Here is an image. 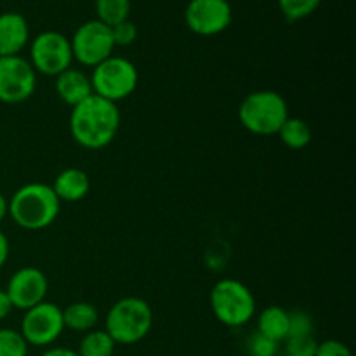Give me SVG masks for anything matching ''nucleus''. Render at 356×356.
I'll return each instance as SVG.
<instances>
[{
	"label": "nucleus",
	"mask_w": 356,
	"mask_h": 356,
	"mask_svg": "<svg viewBox=\"0 0 356 356\" xmlns=\"http://www.w3.org/2000/svg\"><path fill=\"white\" fill-rule=\"evenodd\" d=\"M118 129H120V110L117 104L96 94L72 108L70 132L73 141L82 148H106L117 138Z\"/></svg>",
	"instance_id": "obj_1"
},
{
	"label": "nucleus",
	"mask_w": 356,
	"mask_h": 356,
	"mask_svg": "<svg viewBox=\"0 0 356 356\" xmlns=\"http://www.w3.org/2000/svg\"><path fill=\"white\" fill-rule=\"evenodd\" d=\"M61 202L51 184L28 183L17 188L9 200V216L28 232L45 229L58 219Z\"/></svg>",
	"instance_id": "obj_2"
},
{
	"label": "nucleus",
	"mask_w": 356,
	"mask_h": 356,
	"mask_svg": "<svg viewBox=\"0 0 356 356\" xmlns=\"http://www.w3.org/2000/svg\"><path fill=\"white\" fill-rule=\"evenodd\" d=\"M289 118V104L277 90L263 89L247 94L238 106V120L245 131L256 136L278 134Z\"/></svg>",
	"instance_id": "obj_3"
},
{
	"label": "nucleus",
	"mask_w": 356,
	"mask_h": 356,
	"mask_svg": "<svg viewBox=\"0 0 356 356\" xmlns=\"http://www.w3.org/2000/svg\"><path fill=\"white\" fill-rule=\"evenodd\" d=\"M153 327L152 306L141 298L118 299L106 315L104 330L115 344L131 346L139 343L149 334Z\"/></svg>",
	"instance_id": "obj_4"
},
{
	"label": "nucleus",
	"mask_w": 356,
	"mask_h": 356,
	"mask_svg": "<svg viewBox=\"0 0 356 356\" xmlns=\"http://www.w3.org/2000/svg\"><path fill=\"white\" fill-rule=\"evenodd\" d=\"M211 309L222 325L243 327L256 315V298L252 291L240 280L225 278L219 280L211 291Z\"/></svg>",
	"instance_id": "obj_5"
},
{
	"label": "nucleus",
	"mask_w": 356,
	"mask_h": 356,
	"mask_svg": "<svg viewBox=\"0 0 356 356\" xmlns=\"http://www.w3.org/2000/svg\"><path fill=\"white\" fill-rule=\"evenodd\" d=\"M139 82V73L134 63L118 56H110L92 68L90 83L92 92L103 99L117 104L136 90Z\"/></svg>",
	"instance_id": "obj_6"
},
{
	"label": "nucleus",
	"mask_w": 356,
	"mask_h": 356,
	"mask_svg": "<svg viewBox=\"0 0 356 356\" xmlns=\"http://www.w3.org/2000/svg\"><path fill=\"white\" fill-rule=\"evenodd\" d=\"M30 65L37 73L58 76L72 68L73 52L70 38L59 31H42L30 44Z\"/></svg>",
	"instance_id": "obj_7"
},
{
	"label": "nucleus",
	"mask_w": 356,
	"mask_h": 356,
	"mask_svg": "<svg viewBox=\"0 0 356 356\" xmlns=\"http://www.w3.org/2000/svg\"><path fill=\"white\" fill-rule=\"evenodd\" d=\"M73 52V61H79L82 66L94 68L104 59L113 56L115 42L111 28L97 19L86 21L75 30L70 38Z\"/></svg>",
	"instance_id": "obj_8"
},
{
	"label": "nucleus",
	"mask_w": 356,
	"mask_h": 356,
	"mask_svg": "<svg viewBox=\"0 0 356 356\" xmlns=\"http://www.w3.org/2000/svg\"><path fill=\"white\" fill-rule=\"evenodd\" d=\"M19 332L28 343V346H52L65 332L63 309L49 301L26 309L23 320H21Z\"/></svg>",
	"instance_id": "obj_9"
},
{
	"label": "nucleus",
	"mask_w": 356,
	"mask_h": 356,
	"mask_svg": "<svg viewBox=\"0 0 356 356\" xmlns=\"http://www.w3.org/2000/svg\"><path fill=\"white\" fill-rule=\"evenodd\" d=\"M37 89V72L23 56L0 58V103L19 104Z\"/></svg>",
	"instance_id": "obj_10"
},
{
	"label": "nucleus",
	"mask_w": 356,
	"mask_h": 356,
	"mask_svg": "<svg viewBox=\"0 0 356 356\" xmlns=\"http://www.w3.org/2000/svg\"><path fill=\"white\" fill-rule=\"evenodd\" d=\"M186 26L200 37H214L228 30L233 10L228 0H190L184 9Z\"/></svg>",
	"instance_id": "obj_11"
},
{
	"label": "nucleus",
	"mask_w": 356,
	"mask_h": 356,
	"mask_svg": "<svg viewBox=\"0 0 356 356\" xmlns=\"http://www.w3.org/2000/svg\"><path fill=\"white\" fill-rule=\"evenodd\" d=\"M47 291V277L44 275V271L33 266L21 268L16 273H13L6 287L13 308L23 309V312L44 302Z\"/></svg>",
	"instance_id": "obj_12"
},
{
	"label": "nucleus",
	"mask_w": 356,
	"mask_h": 356,
	"mask_svg": "<svg viewBox=\"0 0 356 356\" xmlns=\"http://www.w3.org/2000/svg\"><path fill=\"white\" fill-rule=\"evenodd\" d=\"M30 42V26L23 14H0V58L3 56H21V51Z\"/></svg>",
	"instance_id": "obj_13"
},
{
	"label": "nucleus",
	"mask_w": 356,
	"mask_h": 356,
	"mask_svg": "<svg viewBox=\"0 0 356 356\" xmlns=\"http://www.w3.org/2000/svg\"><path fill=\"white\" fill-rule=\"evenodd\" d=\"M56 94L68 106H76L94 94L90 76L86 75L82 70H65L56 76Z\"/></svg>",
	"instance_id": "obj_14"
},
{
	"label": "nucleus",
	"mask_w": 356,
	"mask_h": 356,
	"mask_svg": "<svg viewBox=\"0 0 356 356\" xmlns=\"http://www.w3.org/2000/svg\"><path fill=\"white\" fill-rule=\"evenodd\" d=\"M51 186L59 202H80L89 195L90 179L86 170L68 167L56 176Z\"/></svg>",
	"instance_id": "obj_15"
},
{
	"label": "nucleus",
	"mask_w": 356,
	"mask_h": 356,
	"mask_svg": "<svg viewBox=\"0 0 356 356\" xmlns=\"http://www.w3.org/2000/svg\"><path fill=\"white\" fill-rule=\"evenodd\" d=\"M257 332L275 343H284L289 336V312L282 306H268L257 316Z\"/></svg>",
	"instance_id": "obj_16"
},
{
	"label": "nucleus",
	"mask_w": 356,
	"mask_h": 356,
	"mask_svg": "<svg viewBox=\"0 0 356 356\" xmlns=\"http://www.w3.org/2000/svg\"><path fill=\"white\" fill-rule=\"evenodd\" d=\"M97 322H99V313L87 301L72 302V305H68L63 309L65 329L72 330V332H89V330L96 329Z\"/></svg>",
	"instance_id": "obj_17"
},
{
	"label": "nucleus",
	"mask_w": 356,
	"mask_h": 356,
	"mask_svg": "<svg viewBox=\"0 0 356 356\" xmlns=\"http://www.w3.org/2000/svg\"><path fill=\"white\" fill-rule=\"evenodd\" d=\"M280 141L291 149H302L312 143L313 132L306 120L298 117H289L278 131Z\"/></svg>",
	"instance_id": "obj_18"
},
{
	"label": "nucleus",
	"mask_w": 356,
	"mask_h": 356,
	"mask_svg": "<svg viewBox=\"0 0 356 356\" xmlns=\"http://www.w3.org/2000/svg\"><path fill=\"white\" fill-rule=\"evenodd\" d=\"M115 346L117 344L106 330L92 329L83 334L76 353L79 356H115Z\"/></svg>",
	"instance_id": "obj_19"
},
{
	"label": "nucleus",
	"mask_w": 356,
	"mask_h": 356,
	"mask_svg": "<svg viewBox=\"0 0 356 356\" xmlns=\"http://www.w3.org/2000/svg\"><path fill=\"white\" fill-rule=\"evenodd\" d=\"M96 14L97 21L111 28L129 19L131 0H96Z\"/></svg>",
	"instance_id": "obj_20"
},
{
	"label": "nucleus",
	"mask_w": 356,
	"mask_h": 356,
	"mask_svg": "<svg viewBox=\"0 0 356 356\" xmlns=\"http://www.w3.org/2000/svg\"><path fill=\"white\" fill-rule=\"evenodd\" d=\"M322 0H278V7L284 17L291 23L312 16L320 7Z\"/></svg>",
	"instance_id": "obj_21"
},
{
	"label": "nucleus",
	"mask_w": 356,
	"mask_h": 356,
	"mask_svg": "<svg viewBox=\"0 0 356 356\" xmlns=\"http://www.w3.org/2000/svg\"><path fill=\"white\" fill-rule=\"evenodd\" d=\"M28 348L19 330L0 329V356H28Z\"/></svg>",
	"instance_id": "obj_22"
},
{
	"label": "nucleus",
	"mask_w": 356,
	"mask_h": 356,
	"mask_svg": "<svg viewBox=\"0 0 356 356\" xmlns=\"http://www.w3.org/2000/svg\"><path fill=\"white\" fill-rule=\"evenodd\" d=\"M315 332V323L309 313L302 309L289 313V336L287 337H306L313 336Z\"/></svg>",
	"instance_id": "obj_23"
},
{
	"label": "nucleus",
	"mask_w": 356,
	"mask_h": 356,
	"mask_svg": "<svg viewBox=\"0 0 356 356\" xmlns=\"http://www.w3.org/2000/svg\"><path fill=\"white\" fill-rule=\"evenodd\" d=\"M318 341L315 336L287 337L285 339V355L287 356H315Z\"/></svg>",
	"instance_id": "obj_24"
},
{
	"label": "nucleus",
	"mask_w": 356,
	"mask_h": 356,
	"mask_svg": "<svg viewBox=\"0 0 356 356\" xmlns=\"http://www.w3.org/2000/svg\"><path fill=\"white\" fill-rule=\"evenodd\" d=\"M111 35H113L115 47H127V45L134 44L138 38V28L132 21H122V23L111 26Z\"/></svg>",
	"instance_id": "obj_25"
},
{
	"label": "nucleus",
	"mask_w": 356,
	"mask_h": 356,
	"mask_svg": "<svg viewBox=\"0 0 356 356\" xmlns=\"http://www.w3.org/2000/svg\"><path fill=\"white\" fill-rule=\"evenodd\" d=\"M249 356H277L278 343L268 339L263 334L256 332L249 339Z\"/></svg>",
	"instance_id": "obj_26"
},
{
	"label": "nucleus",
	"mask_w": 356,
	"mask_h": 356,
	"mask_svg": "<svg viewBox=\"0 0 356 356\" xmlns=\"http://www.w3.org/2000/svg\"><path fill=\"white\" fill-rule=\"evenodd\" d=\"M315 356H353L350 348L337 339H327L318 343Z\"/></svg>",
	"instance_id": "obj_27"
},
{
	"label": "nucleus",
	"mask_w": 356,
	"mask_h": 356,
	"mask_svg": "<svg viewBox=\"0 0 356 356\" xmlns=\"http://www.w3.org/2000/svg\"><path fill=\"white\" fill-rule=\"evenodd\" d=\"M13 309H14L13 302H10L6 289H0V322H2V320H6L7 316L10 315V312H13Z\"/></svg>",
	"instance_id": "obj_28"
},
{
	"label": "nucleus",
	"mask_w": 356,
	"mask_h": 356,
	"mask_svg": "<svg viewBox=\"0 0 356 356\" xmlns=\"http://www.w3.org/2000/svg\"><path fill=\"white\" fill-rule=\"evenodd\" d=\"M7 259H9V240H7L6 233L0 229V270L6 266Z\"/></svg>",
	"instance_id": "obj_29"
},
{
	"label": "nucleus",
	"mask_w": 356,
	"mask_h": 356,
	"mask_svg": "<svg viewBox=\"0 0 356 356\" xmlns=\"http://www.w3.org/2000/svg\"><path fill=\"white\" fill-rule=\"evenodd\" d=\"M40 356H79V353H76L75 350H70V348L56 346V348H49V350H45Z\"/></svg>",
	"instance_id": "obj_30"
},
{
	"label": "nucleus",
	"mask_w": 356,
	"mask_h": 356,
	"mask_svg": "<svg viewBox=\"0 0 356 356\" xmlns=\"http://www.w3.org/2000/svg\"><path fill=\"white\" fill-rule=\"evenodd\" d=\"M9 216V200L0 193V222Z\"/></svg>",
	"instance_id": "obj_31"
},
{
	"label": "nucleus",
	"mask_w": 356,
	"mask_h": 356,
	"mask_svg": "<svg viewBox=\"0 0 356 356\" xmlns=\"http://www.w3.org/2000/svg\"><path fill=\"white\" fill-rule=\"evenodd\" d=\"M284 356H287V355H284Z\"/></svg>",
	"instance_id": "obj_32"
}]
</instances>
